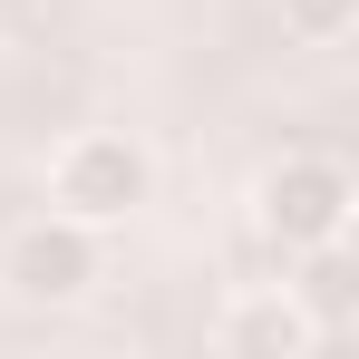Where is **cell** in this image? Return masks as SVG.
Wrapping results in <instances>:
<instances>
[{
    "label": "cell",
    "mask_w": 359,
    "mask_h": 359,
    "mask_svg": "<svg viewBox=\"0 0 359 359\" xmlns=\"http://www.w3.org/2000/svg\"><path fill=\"white\" fill-rule=\"evenodd\" d=\"M156 194V156L126 136V126H78L59 146V165H49V204L59 214H78V224H126L136 204Z\"/></svg>",
    "instance_id": "cell-2"
},
{
    "label": "cell",
    "mask_w": 359,
    "mask_h": 359,
    "mask_svg": "<svg viewBox=\"0 0 359 359\" xmlns=\"http://www.w3.org/2000/svg\"><path fill=\"white\" fill-rule=\"evenodd\" d=\"M320 311L292 292V282H272V292H243L224 320H214V350H243V359H301V350H320Z\"/></svg>",
    "instance_id": "cell-4"
},
{
    "label": "cell",
    "mask_w": 359,
    "mask_h": 359,
    "mask_svg": "<svg viewBox=\"0 0 359 359\" xmlns=\"http://www.w3.org/2000/svg\"><path fill=\"white\" fill-rule=\"evenodd\" d=\"M350 214H359V184L340 156H282L252 175V243L282 262L311 243H350Z\"/></svg>",
    "instance_id": "cell-1"
},
{
    "label": "cell",
    "mask_w": 359,
    "mask_h": 359,
    "mask_svg": "<svg viewBox=\"0 0 359 359\" xmlns=\"http://www.w3.org/2000/svg\"><path fill=\"white\" fill-rule=\"evenodd\" d=\"M282 29L311 39V49H340V39L359 29V0H282Z\"/></svg>",
    "instance_id": "cell-5"
},
{
    "label": "cell",
    "mask_w": 359,
    "mask_h": 359,
    "mask_svg": "<svg viewBox=\"0 0 359 359\" xmlns=\"http://www.w3.org/2000/svg\"><path fill=\"white\" fill-rule=\"evenodd\" d=\"M97 272H107V243H97V224H78V214H29L20 233L0 243V282H10V301H29V311H68V301L97 292Z\"/></svg>",
    "instance_id": "cell-3"
}]
</instances>
